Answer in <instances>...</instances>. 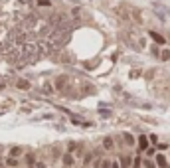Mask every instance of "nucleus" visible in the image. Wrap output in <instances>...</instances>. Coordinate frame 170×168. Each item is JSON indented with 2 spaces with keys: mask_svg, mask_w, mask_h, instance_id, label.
<instances>
[{
  "mask_svg": "<svg viewBox=\"0 0 170 168\" xmlns=\"http://www.w3.org/2000/svg\"><path fill=\"white\" fill-rule=\"evenodd\" d=\"M136 148H138V152H144V150L148 148V136L140 134V136L136 138Z\"/></svg>",
  "mask_w": 170,
  "mask_h": 168,
  "instance_id": "1",
  "label": "nucleus"
},
{
  "mask_svg": "<svg viewBox=\"0 0 170 168\" xmlns=\"http://www.w3.org/2000/svg\"><path fill=\"white\" fill-rule=\"evenodd\" d=\"M148 36H150V40H152L154 43H160V45H162V43L166 42V40H164V38H162L158 32H154V30H150V32H148Z\"/></svg>",
  "mask_w": 170,
  "mask_h": 168,
  "instance_id": "2",
  "label": "nucleus"
},
{
  "mask_svg": "<svg viewBox=\"0 0 170 168\" xmlns=\"http://www.w3.org/2000/svg\"><path fill=\"white\" fill-rule=\"evenodd\" d=\"M119 164H121V168H130L132 166V156H121L119 158Z\"/></svg>",
  "mask_w": 170,
  "mask_h": 168,
  "instance_id": "3",
  "label": "nucleus"
},
{
  "mask_svg": "<svg viewBox=\"0 0 170 168\" xmlns=\"http://www.w3.org/2000/svg\"><path fill=\"white\" fill-rule=\"evenodd\" d=\"M67 79H69L67 75H59V77L55 79V89H63V87L67 85Z\"/></svg>",
  "mask_w": 170,
  "mask_h": 168,
  "instance_id": "4",
  "label": "nucleus"
},
{
  "mask_svg": "<svg viewBox=\"0 0 170 168\" xmlns=\"http://www.w3.org/2000/svg\"><path fill=\"white\" fill-rule=\"evenodd\" d=\"M156 166L168 168V162H166V156H164V154H156Z\"/></svg>",
  "mask_w": 170,
  "mask_h": 168,
  "instance_id": "5",
  "label": "nucleus"
},
{
  "mask_svg": "<svg viewBox=\"0 0 170 168\" xmlns=\"http://www.w3.org/2000/svg\"><path fill=\"white\" fill-rule=\"evenodd\" d=\"M103 148H107V150H113V148H115V142H113L111 136H105V138H103Z\"/></svg>",
  "mask_w": 170,
  "mask_h": 168,
  "instance_id": "6",
  "label": "nucleus"
},
{
  "mask_svg": "<svg viewBox=\"0 0 170 168\" xmlns=\"http://www.w3.org/2000/svg\"><path fill=\"white\" fill-rule=\"evenodd\" d=\"M162 61H170V47H164V49H160V55H158Z\"/></svg>",
  "mask_w": 170,
  "mask_h": 168,
  "instance_id": "7",
  "label": "nucleus"
},
{
  "mask_svg": "<svg viewBox=\"0 0 170 168\" xmlns=\"http://www.w3.org/2000/svg\"><path fill=\"white\" fill-rule=\"evenodd\" d=\"M123 138H125V142H127L128 146H134V136H132L130 132H125V134H123Z\"/></svg>",
  "mask_w": 170,
  "mask_h": 168,
  "instance_id": "8",
  "label": "nucleus"
},
{
  "mask_svg": "<svg viewBox=\"0 0 170 168\" xmlns=\"http://www.w3.org/2000/svg\"><path fill=\"white\" fill-rule=\"evenodd\" d=\"M73 162H75V160H73V156H71L69 152H67V154H63V164H65V166H71Z\"/></svg>",
  "mask_w": 170,
  "mask_h": 168,
  "instance_id": "9",
  "label": "nucleus"
},
{
  "mask_svg": "<svg viewBox=\"0 0 170 168\" xmlns=\"http://www.w3.org/2000/svg\"><path fill=\"white\" fill-rule=\"evenodd\" d=\"M18 89H30V81H26V79H18Z\"/></svg>",
  "mask_w": 170,
  "mask_h": 168,
  "instance_id": "10",
  "label": "nucleus"
},
{
  "mask_svg": "<svg viewBox=\"0 0 170 168\" xmlns=\"http://www.w3.org/2000/svg\"><path fill=\"white\" fill-rule=\"evenodd\" d=\"M36 4H38L40 8H49V6H51V0H36Z\"/></svg>",
  "mask_w": 170,
  "mask_h": 168,
  "instance_id": "11",
  "label": "nucleus"
},
{
  "mask_svg": "<svg viewBox=\"0 0 170 168\" xmlns=\"http://www.w3.org/2000/svg\"><path fill=\"white\" fill-rule=\"evenodd\" d=\"M150 53H152L154 57H158V55H160V47H158L156 43H154V45H150Z\"/></svg>",
  "mask_w": 170,
  "mask_h": 168,
  "instance_id": "12",
  "label": "nucleus"
},
{
  "mask_svg": "<svg viewBox=\"0 0 170 168\" xmlns=\"http://www.w3.org/2000/svg\"><path fill=\"white\" fill-rule=\"evenodd\" d=\"M6 164H8V166H12V168H16V166H18V160H16L14 156H10V158L6 160Z\"/></svg>",
  "mask_w": 170,
  "mask_h": 168,
  "instance_id": "13",
  "label": "nucleus"
},
{
  "mask_svg": "<svg viewBox=\"0 0 170 168\" xmlns=\"http://www.w3.org/2000/svg\"><path fill=\"white\" fill-rule=\"evenodd\" d=\"M142 164H144V168H156V164H154L152 160H148V158H146V160H142Z\"/></svg>",
  "mask_w": 170,
  "mask_h": 168,
  "instance_id": "14",
  "label": "nucleus"
},
{
  "mask_svg": "<svg viewBox=\"0 0 170 168\" xmlns=\"http://www.w3.org/2000/svg\"><path fill=\"white\" fill-rule=\"evenodd\" d=\"M34 24H36V18H34V16H28V18H26V26H30V28H32Z\"/></svg>",
  "mask_w": 170,
  "mask_h": 168,
  "instance_id": "15",
  "label": "nucleus"
},
{
  "mask_svg": "<svg viewBox=\"0 0 170 168\" xmlns=\"http://www.w3.org/2000/svg\"><path fill=\"white\" fill-rule=\"evenodd\" d=\"M20 152H22V148H20V146H16V148H12V150H10V156H18Z\"/></svg>",
  "mask_w": 170,
  "mask_h": 168,
  "instance_id": "16",
  "label": "nucleus"
},
{
  "mask_svg": "<svg viewBox=\"0 0 170 168\" xmlns=\"http://www.w3.org/2000/svg\"><path fill=\"white\" fill-rule=\"evenodd\" d=\"M91 158H93V154H91V152H87V154H85V158H83L85 166H87V164H89V162H91Z\"/></svg>",
  "mask_w": 170,
  "mask_h": 168,
  "instance_id": "17",
  "label": "nucleus"
},
{
  "mask_svg": "<svg viewBox=\"0 0 170 168\" xmlns=\"http://www.w3.org/2000/svg\"><path fill=\"white\" fill-rule=\"evenodd\" d=\"M140 164H142L140 158H134V160H132V168H140Z\"/></svg>",
  "mask_w": 170,
  "mask_h": 168,
  "instance_id": "18",
  "label": "nucleus"
},
{
  "mask_svg": "<svg viewBox=\"0 0 170 168\" xmlns=\"http://www.w3.org/2000/svg\"><path fill=\"white\" fill-rule=\"evenodd\" d=\"M101 168H111V160H101Z\"/></svg>",
  "mask_w": 170,
  "mask_h": 168,
  "instance_id": "19",
  "label": "nucleus"
},
{
  "mask_svg": "<svg viewBox=\"0 0 170 168\" xmlns=\"http://www.w3.org/2000/svg\"><path fill=\"white\" fill-rule=\"evenodd\" d=\"M148 140H150L152 144H156V142H158V138H156V134H150V136H148Z\"/></svg>",
  "mask_w": 170,
  "mask_h": 168,
  "instance_id": "20",
  "label": "nucleus"
},
{
  "mask_svg": "<svg viewBox=\"0 0 170 168\" xmlns=\"http://www.w3.org/2000/svg\"><path fill=\"white\" fill-rule=\"evenodd\" d=\"M34 160H36V158H34L32 154H28V156H26V162H28V164H34Z\"/></svg>",
  "mask_w": 170,
  "mask_h": 168,
  "instance_id": "21",
  "label": "nucleus"
},
{
  "mask_svg": "<svg viewBox=\"0 0 170 168\" xmlns=\"http://www.w3.org/2000/svg\"><path fill=\"white\" fill-rule=\"evenodd\" d=\"M75 146H77L75 142H69V144H67V150H69V152H71V150H75Z\"/></svg>",
  "mask_w": 170,
  "mask_h": 168,
  "instance_id": "22",
  "label": "nucleus"
},
{
  "mask_svg": "<svg viewBox=\"0 0 170 168\" xmlns=\"http://www.w3.org/2000/svg\"><path fill=\"white\" fill-rule=\"evenodd\" d=\"M43 91H45V93H51L53 89H51V85H43Z\"/></svg>",
  "mask_w": 170,
  "mask_h": 168,
  "instance_id": "23",
  "label": "nucleus"
},
{
  "mask_svg": "<svg viewBox=\"0 0 170 168\" xmlns=\"http://www.w3.org/2000/svg\"><path fill=\"white\" fill-rule=\"evenodd\" d=\"M111 168H121V164H119L117 160H113V162H111Z\"/></svg>",
  "mask_w": 170,
  "mask_h": 168,
  "instance_id": "24",
  "label": "nucleus"
},
{
  "mask_svg": "<svg viewBox=\"0 0 170 168\" xmlns=\"http://www.w3.org/2000/svg\"><path fill=\"white\" fill-rule=\"evenodd\" d=\"M144 152H146V154H148V156H152V154H154V148H146V150H144Z\"/></svg>",
  "mask_w": 170,
  "mask_h": 168,
  "instance_id": "25",
  "label": "nucleus"
},
{
  "mask_svg": "<svg viewBox=\"0 0 170 168\" xmlns=\"http://www.w3.org/2000/svg\"><path fill=\"white\" fill-rule=\"evenodd\" d=\"M30 168H32V166H30Z\"/></svg>",
  "mask_w": 170,
  "mask_h": 168,
  "instance_id": "26",
  "label": "nucleus"
}]
</instances>
